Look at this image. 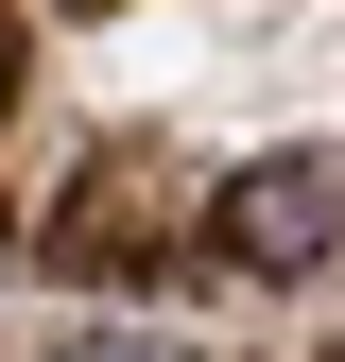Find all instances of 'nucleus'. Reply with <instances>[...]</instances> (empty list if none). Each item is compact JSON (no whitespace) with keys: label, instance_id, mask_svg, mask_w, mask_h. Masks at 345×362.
I'll return each instance as SVG.
<instances>
[{"label":"nucleus","instance_id":"obj_1","mask_svg":"<svg viewBox=\"0 0 345 362\" xmlns=\"http://www.w3.org/2000/svg\"><path fill=\"white\" fill-rule=\"evenodd\" d=\"M207 224H225V259H259V276H311V259H345V156H259Z\"/></svg>","mask_w":345,"mask_h":362},{"label":"nucleus","instance_id":"obj_2","mask_svg":"<svg viewBox=\"0 0 345 362\" xmlns=\"http://www.w3.org/2000/svg\"><path fill=\"white\" fill-rule=\"evenodd\" d=\"M69 362H172V345H139V328H86V345H69Z\"/></svg>","mask_w":345,"mask_h":362},{"label":"nucleus","instance_id":"obj_3","mask_svg":"<svg viewBox=\"0 0 345 362\" xmlns=\"http://www.w3.org/2000/svg\"><path fill=\"white\" fill-rule=\"evenodd\" d=\"M0 86H18V35H0Z\"/></svg>","mask_w":345,"mask_h":362}]
</instances>
